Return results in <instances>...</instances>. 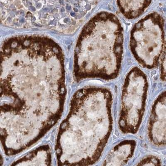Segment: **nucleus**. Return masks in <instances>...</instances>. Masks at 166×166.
Listing matches in <instances>:
<instances>
[{"mask_svg":"<svg viewBox=\"0 0 166 166\" xmlns=\"http://www.w3.org/2000/svg\"><path fill=\"white\" fill-rule=\"evenodd\" d=\"M61 49L42 36H20L5 41L0 51V97L10 88L38 92L63 88Z\"/></svg>","mask_w":166,"mask_h":166,"instance_id":"1","label":"nucleus"},{"mask_svg":"<svg viewBox=\"0 0 166 166\" xmlns=\"http://www.w3.org/2000/svg\"><path fill=\"white\" fill-rule=\"evenodd\" d=\"M88 116L90 117L91 118H93L95 116L94 114L92 113H89L88 114Z\"/></svg>","mask_w":166,"mask_h":166,"instance_id":"2","label":"nucleus"},{"mask_svg":"<svg viewBox=\"0 0 166 166\" xmlns=\"http://www.w3.org/2000/svg\"><path fill=\"white\" fill-rule=\"evenodd\" d=\"M2 163V159L1 156L0 155V165H1Z\"/></svg>","mask_w":166,"mask_h":166,"instance_id":"3","label":"nucleus"}]
</instances>
